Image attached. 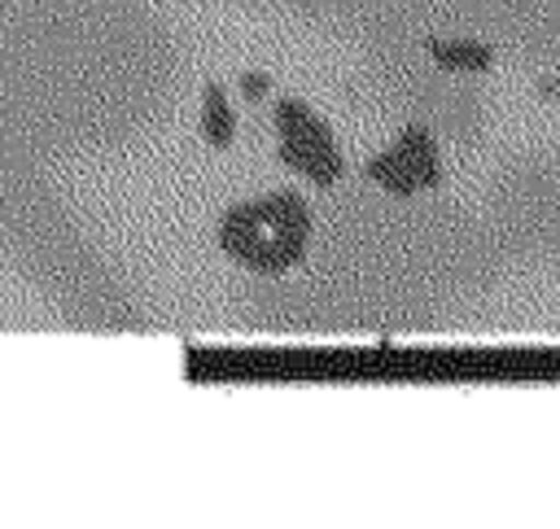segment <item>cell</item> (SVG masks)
Listing matches in <instances>:
<instances>
[{"label": "cell", "instance_id": "cell-1", "mask_svg": "<svg viewBox=\"0 0 560 529\" xmlns=\"http://www.w3.org/2000/svg\"><path fill=\"white\" fill-rule=\"evenodd\" d=\"M306 245H311V210L306 197L293 188L236 201L219 223V249L258 275H284L289 267L302 262Z\"/></svg>", "mask_w": 560, "mask_h": 529}, {"label": "cell", "instance_id": "cell-2", "mask_svg": "<svg viewBox=\"0 0 560 529\" xmlns=\"http://www.w3.org/2000/svg\"><path fill=\"white\" fill-rule=\"evenodd\" d=\"M276 153L289 171H298L302 179H311L319 188L337 184L346 171L328 122L319 114H311L298 96H280V105H276Z\"/></svg>", "mask_w": 560, "mask_h": 529}, {"label": "cell", "instance_id": "cell-3", "mask_svg": "<svg viewBox=\"0 0 560 529\" xmlns=\"http://www.w3.org/2000/svg\"><path fill=\"white\" fill-rule=\"evenodd\" d=\"M363 171H368L372 184H381L394 197H411L420 188H438L442 184V162H438V144H433L429 127H407Z\"/></svg>", "mask_w": 560, "mask_h": 529}, {"label": "cell", "instance_id": "cell-4", "mask_svg": "<svg viewBox=\"0 0 560 529\" xmlns=\"http://www.w3.org/2000/svg\"><path fill=\"white\" fill-rule=\"evenodd\" d=\"M236 136V109L223 92V83H206L201 92V140L210 149H228Z\"/></svg>", "mask_w": 560, "mask_h": 529}, {"label": "cell", "instance_id": "cell-5", "mask_svg": "<svg viewBox=\"0 0 560 529\" xmlns=\"http://www.w3.org/2000/svg\"><path fill=\"white\" fill-rule=\"evenodd\" d=\"M429 57L442 70H459V74H481L494 66V52L477 39H429Z\"/></svg>", "mask_w": 560, "mask_h": 529}, {"label": "cell", "instance_id": "cell-6", "mask_svg": "<svg viewBox=\"0 0 560 529\" xmlns=\"http://www.w3.org/2000/svg\"><path fill=\"white\" fill-rule=\"evenodd\" d=\"M267 92H271V79H267L262 70H245V74H241V96H245V101H262Z\"/></svg>", "mask_w": 560, "mask_h": 529}]
</instances>
